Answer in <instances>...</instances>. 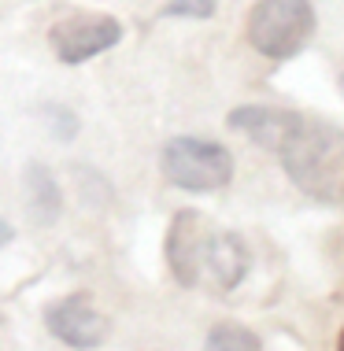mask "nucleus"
Segmentation results:
<instances>
[{"label": "nucleus", "instance_id": "nucleus-4", "mask_svg": "<svg viewBox=\"0 0 344 351\" xmlns=\"http://www.w3.org/2000/svg\"><path fill=\"white\" fill-rule=\"evenodd\" d=\"M119 41H122V23L115 15L82 12V15L60 19L49 30V45L63 63H85L93 56L115 49Z\"/></svg>", "mask_w": 344, "mask_h": 351}, {"label": "nucleus", "instance_id": "nucleus-3", "mask_svg": "<svg viewBox=\"0 0 344 351\" xmlns=\"http://www.w3.org/2000/svg\"><path fill=\"white\" fill-rule=\"evenodd\" d=\"M159 170L170 185L189 193H218L233 182V156L218 141L170 137L159 152Z\"/></svg>", "mask_w": 344, "mask_h": 351}, {"label": "nucleus", "instance_id": "nucleus-8", "mask_svg": "<svg viewBox=\"0 0 344 351\" xmlns=\"http://www.w3.org/2000/svg\"><path fill=\"white\" fill-rule=\"evenodd\" d=\"M229 130L244 134L248 141H255L260 148L274 152L282 145V137L289 134V126L296 122V111H282V108H263V104H244V108H233L226 115Z\"/></svg>", "mask_w": 344, "mask_h": 351}, {"label": "nucleus", "instance_id": "nucleus-11", "mask_svg": "<svg viewBox=\"0 0 344 351\" xmlns=\"http://www.w3.org/2000/svg\"><path fill=\"white\" fill-rule=\"evenodd\" d=\"M218 0H170L163 8L167 19H211Z\"/></svg>", "mask_w": 344, "mask_h": 351}, {"label": "nucleus", "instance_id": "nucleus-2", "mask_svg": "<svg viewBox=\"0 0 344 351\" xmlns=\"http://www.w3.org/2000/svg\"><path fill=\"white\" fill-rule=\"evenodd\" d=\"M314 34L311 0H260L248 12V45L266 60H293Z\"/></svg>", "mask_w": 344, "mask_h": 351}, {"label": "nucleus", "instance_id": "nucleus-9", "mask_svg": "<svg viewBox=\"0 0 344 351\" xmlns=\"http://www.w3.org/2000/svg\"><path fill=\"white\" fill-rule=\"evenodd\" d=\"M23 182H26V211H30V218L37 226H52L63 211V193L56 174L41 163H30Z\"/></svg>", "mask_w": 344, "mask_h": 351}, {"label": "nucleus", "instance_id": "nucleus-12", "mask_svg": "<svg viewBox=\"0 0 344 351\" xmlns=\"http://www.w3.org/2000/svg\"><path fill=\"white\" fill-rule=\"evenodd\" d=\"M45 115L52 119L56 137H60V141H71V137H74V130H78V119H74L67 108H60V104H52V108H45Z\"/></svg>", "mask_w": 344, "mask_h": 351}, {"label": "nucleus", "instance_id": "nucleus-13", "mask_svg": "<svg viewBox=\"0 0 344 351\" xmlns=\"http://www.w3.org/2000/svg\"><path fill=\"white\" fill-rule=\"evenodd\" d=\"M12 237H15V230L4 222V218H0V248H4V244H12Z\"/></svg>", "mask_w": 344, "mask_h": 351}, {"label": "nucleus", "instance_id": "nucleus-14", "mask_svg": "<svg viewBox=\"0 0 344 351\" xmlns=\"http://www.w3.org/2000/svg\"><path fill=\"white\" fill-rule=\"evenodd\" d=\"M337 351H344V329H341V337H337Z\"/></svg>", "mask_w": 344, "mask_h": 351}, {"label": "nucleus", "instance_id": "nucleus-6", "mask_svg": "<svg viewBox=\"0 0 344 351\" xmlns=\"http://www.w3.org/2000/svg\"><path fill=\"white\" fill-rule=\"evenodd\" d=\"M207 233H211V222H207L200 211H178L174 218H170L167 267H170V274H174V281L185 285V289H196L200 285V263H204Z\"/></svg>", "mask_w": 344, "mask_h": 351}, {"label": "nucleus", "instance_id": "nucleus-15", "mask_svg": "<svg viewBox=\"0 0 344 351\" xmlns=\"http://www.w3.org/2000/svg\"><path fill=\"white\" fill-rule=\"evenodd\" d=\"M341 193H344V185H341Z\"/></svg>", "mask_w": 344, "mask_h": 351}, {"label": "nucleus", "instance_id": "nucleus-10", "mask_svg": "<svg viewBox=\"0 0 344 351\" xmlns=\"http://www.w3.org/2000/svg\"><path fill=\"white\" fill-rule=\"evenodd\" d=\"M204 351H263V344L252 329L237 326V322H218L204 340Z\"/></svg>", "mask_w": 344, "mask_h": 351}, {"label": "nucleus", "instance_id": "nucleus-5", "mask_svg": "<svg viewBox=\"0 0 344 351\" xmlns=\"http://www.w3.org/2000/svg\"><path fill=\"white\" fill-rule=\"evenodd\" d=\"M45 326L56 340H63L67 348H78V351H93L108 340L111 322L108 315L93 303L89 292H74V296H63L49 303L45 311Z\"/></svg>", "mask_w": 344, "mask_h": 351}, {"label": "nucleus", "instance_id": "nucleus-7", "mask_svg": "<svg viewBox=\"0 0 344 351\" xmlns=\"http://www.w3.org/2000/svg\"><path fill=\"white\" fill-rule=\"evenodd\" d=\"M248 244L229 230H211L204 244V263H200V281H211V289L229 292L244 281L248 274Z\"/></svg>", "mask_w": 344, "mask_h": 351}, {"label": "nucleus", "instance_id": "nucleus-1", "mask_svg": "<svg viewBox=\"0 0 344 351\" xmlns=\"http://www.w3.org/2000/svg\"><path fill=\"white\" fill-rule=\"evenodd\" d=\"M285 174L314 200H337L344 185V130L333 122L296 115L289 134L274 148Z\"/></svg>", "mask_w": 344, "mask_h": 351}]
</instances>
